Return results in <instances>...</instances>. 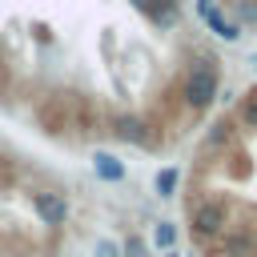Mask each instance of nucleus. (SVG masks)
<instances>
[{"mask_svg":"<svg viewBox=\"0 0 257 257\" xmlns=\"http://www.w3.org/2000/svg\"><path fill=\"white\" fill-rule=\"evenodd\" d=\"M120 141H128V145H149L153 137H149V124L141 120V116H133V112H124V116H116V128H112Z\"/></svg>","mask_w":257,"mask_h":257,"instance_id":"obj_4","label":"nucleus"},{"mask_svg":"<svg viewBox=\"0 0 257 257\" xmlns=\"http://www.w3.org/2000/svg\"><path fill=\"white\" fill-rule=\"evenodd\" d=\"M96 257H120V249H116L108 237H100V241H96Z\"/></svg>","mask_w":257,"mask_h":257,"instance_id":"obj_11","label":"nucleus"},{"mask_svg":"<svg viewBox=\"0 0 257 257\" xmlns=\"http://www.w3.org/2000/svg\"><path fill=\"white\" fill-rule=\"evenodd\" d=\"M217 96H221L217 64L205 56V60H197V64L189 68V76H185V104H189L193 112H201V108H209Z\"/></svg>","mask_w":257,"mask_h":257,"instance_id":"obj_1","label":"nucleus"},{"mask_svg":"<svg viewBox=\"0 0 257 257\" xmlns=\"http://www.w3.org/2000/svg\"><path fill=\"white\" fill-rule=\"evenodd\" d=\"M173 189H177V169H161L157 173V193L161 197H173Z\"/></svg>","mask_w":257,"mask_h":257,"instance_id":"obj_8","label":"nucleus"},{"mask_svg":"<svg viewBox=\"0 0 257 257\" xmlns=\"http://www.w3.org/2000/svg\"><path fill=\"white\" fill-rule=\"evenodd\" d=\"M92 169H96L100 181H120V177H124V165H120L112 153H96V157H92Z\"/></svg>","mask_w":257,"mask_h":257,"instance_id":"obj_5","label":"nucleus"},{"mask_svg":"<svg viewBox=\"0 0 257 257\" xmlns=\"http://www.w3.org/2000/svg\"><path fill=\"white\" fill-rule=\"evenodd\" d=\"M32 209H36V217H40L44 225H64V221H68V201H64V193L40 189V193H32Z\"/></svg>","mask_w":257,"mask_h":257,"instance_id":"obj_2","label":"nucleus"},{"mask_svg":"<svg viewBox=\"0 0 257 257\" xmlns=\"http://www.w3.org/2000/svg\"><path fill=\"white\" fill-rule=\"evenodd\" d=\"M221 137H229V124H225V120H221V124H213V133H209V145H217Z\"/></svg>","mask_w":257,"mask_h":257,"instance_id":"obj_13","label":"nucleus"},{"mask_svg":"<svg viewBox=\"0 0 257 257\" xmlns=\"http://www.w3.org/2000/svg\"><path fill=\"white\" fill-rule=\"evenodd\" d=\"M124 257H145V245H141L137 237H128V245H124Z\"/></svg>","mask_w":257,"mask_h":257,"instance_id":"obj_12","label":"nucleus"},{"mask_svg":"<svg viewBox=\"0 0 257 257\" xmlns=\"http://www.w3.org/2000/svg\"><path fill=\"white\" fill-rule=\"evenodd\" d=\"M153 241H157L161 249H173V241H177V229H173V225H157V233H153Z\"/></svg>","mask_w":257,"mask_h":257,"instance_id":"obj_9","label":"nucleus"},{"mask_svg":"<svg viewBox=\"0 0 257 257\" xmlns=\"http://www.w3.org/2000/svg\"><path fill=\"white\" fill-rule=\"evenodd\" d=\"M205 20L213 24V32H217L221 40H237V36H241V28H237V24H229L225 16H217V8H213V12H205Z\"/></svg>","mask_w":257,"mask_h":257,"instance_id":"obj_7","label":"nucleus"},{"mask_svg":"<svg viewBox=\"0 0 257 257\" xmlns=\"http://www.w3.org/2000/svg\"><path fill=\"white\" fill-rule=\"evenodd\" d=\"M253 257H257V253H253Z\"/></svg>","mask_w":257,"mask_h":257,"instance_id":"obj_15","label":"nucleus"},{"mask_svg":"<svg viewBox=\"0 0 257 257\" xmlns=\"http://www.w3.org/2000/svg\"><path fill=\"white\" fill-rule=\"evenodd\" d=\"M225 253H229V257H253L249 233H229V237H225Z\"/></svg>","mask_w":257,"mask_h":257,"instance_id":"obj_6","label":"nucleus"},{"mask_svg":"<svg viewBox=\"0 0 257 257\" xmlns=\"http://www.w3.org/2000/svg\"><path fill=\"white\" fill-rule=\"evenodd\" d=\"M225 229V209L217 205V201H209V205H201L197 213H193V233L197 237H217Z\"/></svg>","mask_w":257,"mask_h":257,"instance_id":"obj_3","label":"nucleus"},{"mask_svg":"<svg viewBox=\"0 0 257 257\" xmlns=\"http://www.w3.org/2000/svg\"><path fill=\"white\" fill-rule=\"evenodd\" d=\"M169 257H177V253H169Z\"/></svg>","mask_w":257,"mask_h":257,"instance_id":"obj_14","label":"nucleus"},{"mask_svg":"<svg viewBox=\"0 0 257 257\" xmlns=\"http://www.w3.org/2000/svg\"><path fill=\"white\" fill-rule=\"evenodd\" d=\"M241 120H245V124H257V92L241 104Z\"/></svg>","mask_w":257,"mask_h":257,"instance_id":"obj_10","label":"nucleus"}]
</instances>
